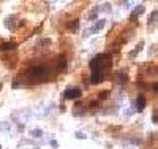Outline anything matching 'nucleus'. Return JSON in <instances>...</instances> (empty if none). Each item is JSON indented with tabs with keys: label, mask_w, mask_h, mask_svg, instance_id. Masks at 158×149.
<instances>
[{
	"label": "nucleus",
	"mask_w": 158,
	"mask_h": 149,
	"mask_svg": "<svg viewBox=\"0 0 158 149\" xmlns=\"http://www.w3.org/2000/svg\"><path fill=\"white\" fill-rule=\"evenodd\" d=\"M51 146L52 147H57V141H51Z\"/></svg>",
	"instance_id": "obj_20"
},
{
	"label": "nucleus",
	"mask_w": 158,
	"mask_h": 149,
	"mask_svg": "<svg viewBox=\"0 0 158 149\" xmlns=\"http://www.w3.org/2000/svg\"><path fill=\"white\" fill-rule=\"evenodd\" d=\"M16 43L15 42H5V43H2L0 45V51L2 52H8V51H13V49H16Z\"/></svg>",
	"instance_id": "obj_9"
},
{
	"label": "nucleus",
	"mask_w": 158,
	"mask_h": 149,
	"mask_svg": "<svg viewBox=\"0 0 158 149\" xmlns=\"http://www.w3.org/2000/svg\"><path fill=\"white\" fill-rule=\"evenodd\" d=\"M76 138H79V140H85V138H87V135L82 133V132H76Z\"/></svg>",
	"instance_id": "obj_17"
},
{
	"label": "nucleus",
	"mask_w": 158,
	"mask_h": 149,
	"mask_svg": "<svg viewBox=\"0 0 158 149\" xmlns=\"http://www.w3.org/2000/svg\"><path fill=\"white\" fill-rule=\"evenodd\" d=\"M67 27H68L70 30L76 32V30H77V27H79V21H77V19H74V21H70V22L67 24Z\"/></svg>",
	"instance_id": "obj_14"
},
{
	"label": "nucleus",
	"mask_w": 158,
	"mask_h": 149,
	"mask_svg": "<svg viewBox=\"0 0 158 149\" xmlns=\"http://www.w3.org/2000/svg\"><path fill=\"white\" fill-rule=\"evenodd\" d=\"M111 65H112L111 54H98V56H95L94 59L90 60V68H92V72H95V70L104 72L106 68H109Z\"/></svg>",
	"instance_id": "obj_1"
},
{
	"label": "nucleus",
	"mask_w": 158,
	"mask_h": 149,
	"mask_svg": "<svg viewBox=\"0 0 158 149\" xmlns=\"http://www.w3.org/2000/svg\"><path fill=\"white\" fill-rule=\"evenodd\" d=\"M21 25H22V22H21L16 16H8V18L5 19V27H6V29H10L11 32L18 30Z\"/></svg>",
	"instance_id": "obj_4"
},
{
	"label": "nucleus",
	"mask_w": 158,
	"mask_h": 149,
	"mask_svg": "<svg viewBox=\"0 0 158 149\" xmlns=\"http://www.w3.org/2000/svg\"><path fill=\"white\" fill-rule=\"evenodd\" d=\"M0 149H2V146H0Z\"/></svg>",
	"instance_id": "obj_21"
},
{
	"label": "nucleus",
	"mask_w": 158,
	"mask_h": 149,
	"mask_svg": "<svg viewBox=\"0 0 158 149\" xmlns=\"http://www.w3.org/2000/svg\"><path fill=\"white\" fill-rule=\"evenodd\" d=\"M152 90H153L155 94H158V83H153V84H152Z\"/></svg>",
	"instance_id": "obj_19"
},
{
	"label": "nucleus",
	"mask_w": 158,
	"mask_h": 149,
	"mask_svg": "<svg viewBox=\"0 0 158 149\" xmlns=\"http://www.w3.org/2000/svg\"><path fill=\"white\" fill-rule=\"evenodd\" d=\"M57 67H59V70H65L67 68V57L63 56H59V59H57Z\"/></svg>",
	"instance_id": "obj_11"
},
{
	"label": "nucleus",
	"mask_w": 158,
	"mask_h": 149,
	"mask_svg": "<svg viewBox=\"0 0 158 149\" xmlns=\"http://www.w3.org/2000/svg\"><path fill=\"white\" fill-rule=\"evenodd\" d=\"M27 75H29V78H32L35 81H44L49 75V68L44 65H35L27 72Z\"/></svg>",
	"instance_id": "obj_2"
},
{
	"label": "nucleus",
	"mask_w": 158,
	"mask_h": 149,
	"mask_svg": "<svg viewBox=\"0 0 158 149\" xmlns=\"http://www.w3.org/2000/svg\"><path fill=\"white\" fill-rule=\"evenodd\" d=\"M104 22H106V21H103V19H101V21H98V22H97V24H95L94 27H90L87 33H97L98 30H101L103 27H104Z\"/></svg>",
	"instance_id": "obj_10"
},
{
	"label": "nucleus",
	"mask_w": 158,
	"mask_h": 149,
	"mask_svg": "<svg viewBox=\"0 0 158 149\" xmlns=\"http://www.w3.org/2000/svg\"><path fill=\"white\" fill-rule=\"evenodd\" d=\"M115 83L118 86H125L128 83V73L127 72H117L115 73Z\"/></svg>",
	"instance_id": "obj_6"
},
{
	"label": "nucleus",
	"mask_w": 158,
	"mask_h": 149,
	"mask_svg": "<svg viewBox=\"0 0 158 149\" xmlns=\"http://www.w3.org/2000/svg\"><path fill=\"white\" fill-rule=\"evenodd\" d=\"M82 95V90L81 89H76V87H70L63 92V99L65 100H77V99H81Z\"/></svg>",
	"instance_id": "obj_3"
},
{
	"label": "nucleus",
	"mask_w": 158,
	"mask_h": 149,
	"mask_svg": "<svg viewBox=\"0 0 158 149\" xmlns=\"http://www.w3.org/2000/svg\"><path fill=\"white\" fill-rule=\"evenodd\" d=\"M142 46H144V42H139V45L136 46V49H133V51H131V52L128 54V56H130L131 59H133L135 56H138V54L141 52V49H142Z\"/></svg>",
	"instance_id": "obj_12"
},
{
	"label": "nucleus",
	"mask_w": 158,
	"mask_h": 149,
	"mask_svg": "<svg viewBox=\"0 0 158 149\" xmlns=\"http://www.w3.org/2000/svg\"><path fill=\"white\" fill-rule=\"evenodd\" d=\"M108 95H109V92H108V90H103V92H100V100H104Z\"/></svg>",
	"instance_id": "obj_18"
},
{
	"label": "nucleus",
	"mask_w": 158,
	"mask_h": 149,
	"mask_svg": "<svg viewBox=\"0 0 158 149\" xmlns=\"http://www.w3.org/2000/svg\"><path fill=\"white\" fill-rule=\"evenodd\" d=\"M103 79H104V73H103V72H100V70L92 72V75H90V83H92V84L103 83Z\"/></svg>",
	"instance_id": "obj_5"
},
{
	"label": "nucleus",
	"mask_w": 158,
	"mask_h": 149,
	"mask_svg": "<svg viewBox=\"0 0 158 149\" xmlns=\"http://www.w3.org/2000/svg\"><path fill=\"white\" fill-rule=\"evenodd\" d=\"M30 135H32L33 138H41V135H43V132L40 130V129H36V130H32V132H30Z\"/></svg>",
	"instance_id": "obj_15"
},
{
	"label": "nucleus",
	"mask_w": 158,
	"mask_h": 149,
	"mask_svg": "<svg viewBox=\"0 0 158 149\" xmlns=\"http://www.w3.org/2000/svg\"><path fill=\"white\" fill-rule=\"evenodd\" d=\"M146 105H147V99L144 97V95H139V97L136 99V110H138V113L144 111V108H146Z\"/></svg>",
	"instance_id": "obj_8"
},
{
	"label": "nucleus",
	"mask_w": 158,
	"mask_h": 149,
	"mask_svg": "<svg viewBox=\"0 0 158 149\" xmlns=\"http://www.w3.org/2000/svg\"><path fill=\"white\" fill-rule=\"evenodd\" d=\"M158 24V10H153L150 15H149V21H147V25L150 27V29H153V27Z\"/></svg>",
	"instance_id": "obj_7"
},
{
	"label": "nucleus",
	"mask_w": 158,
	"mask_h": 149,
	"mask_svg": "<svg viewBox=\"0 0 158 149\" xmlns=\"http://www.w3.org/2000/svg\"><path fill=\"white\" fill-rule=\"evenodd\" d=\"M144 10H146V8H144V5H138V7L133 10V13H131V16H133V18H138L139 15H142V13H144Z\"/></svg>",
	"instance_id": "obj_13"
},
{
	"label": "nucleus",
	"mask_w": 158,
	"mask_h": 149,
	"mask_svg": "<svg viewBox=\"0 0 158 149\" xmlns=\"http://www.w3.org/2000/svg\"><path fill=\"white\" fill-rule=\"evenodd\" d=\"M98 11H100V10H98V8H95V10L89 15V19H90V21H92V19H95V18H97V15H98Z\"/></svg>",
	"instance_id": "obj_16"
}]
</instances>
